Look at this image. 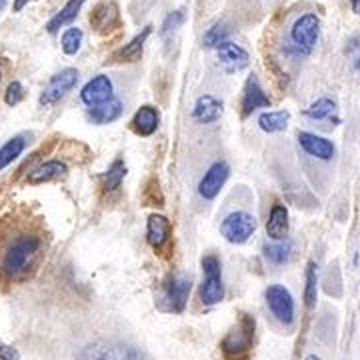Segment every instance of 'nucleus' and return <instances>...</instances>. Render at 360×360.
<instances>
[{"mask_svg": "<svg viewBox=\"0 0 360 360\" xmlns=\"http://www.w3.org/2000/svg\"><path fill=\"white\" fill-rule=\"evenodd\" d=\"M42 252V236L37 232L20 231L8 236L0 248V276L6 281H20L37 266Z\"/></svg>", "mask_w": 360, "mask_h": 360, "instance_id": "1", "label": "nucleus"}, {"mask_svg": "<svg viewBox=\"0 0 360 360\" xmlns=\"http://www.w3.org/2000/svg\"><path fill=\"white\" fill-rule=\"evenodd\" d=\"M321 37V18L314 13H304L296 18L288 30V52L296 56H309L316 49Z\"/></svg>", "mask_w": 360, "mask_h": 360, "instance_id": "2", "label": "nucleus"}, {"mask_svg": "<svg viewBox=\"0 0 360 360\" xmlns=\"http://www.w3.org/2000/svg\"><path fill=\"white\" fill-rule=\"evenodd\" d=\"M193 290V278L188 274H172L167 283L162 284V290L158 296V304L160 309L167 312H184L186 304H188V296Z\"/></svg>", "mask_w": 360, "mask_h": 360, "instance_id": "3", "label": "nucleus"}, {"mask_svg": "<svg viewBox=\"0 0 360 360\" xmlns=\"http://www.w3.org/2000/svg\"><path fill=\"white\" fill-rule=\"evenodd\" d=\"M255 319L252 316H248V314H243L240 316V321L238 324L232 328L229 335L224 336V340H222V352H224V356L231 360V359H243L248 354V350L252 347V340H255Z\"/></svg>", "mask_w": 360, "mask_h": 360, "instance_id": "4", "label": "nucleus"}, {"mask_svg": "<svg viewBox=\"0 0 360 360\" xmlns=\"http://www.w3.org/2000/svg\"><path fill=\"white\" fill-rule=\"evenodd\" d=\"M258 220L255 214L246 210H236L226 214L220 222V234L231 245H245L250 240V236L257 232Z\"/></svg>", "mask_w": 360, "mask_h": 360, "instance_id": "5", "label": "nucleus"}, {"mask_svg": "<svg viewBox=\"0 0 360 360\" xmlns=\"http://www.w3.org/2000/svg\"><path fill=\"white\" fill-rule=\"evenodd\" d=\"M77 360H144L134 347L116 340H96L78 352Z\"/></svg>", "mask_w": 360, "mask_h": 360, "instance_id": "6", "label": "nucleus"}, {"mask_svg": "<svg viewBox=\"0 0 360 360\" xmlns=\"http://www.w3.org/2000/svg\"><path fill=\"white\" fill-rule=\"evenodd\" d=\"M200 264H202V272H205V281L200 284V300L205 307H214L224 300L222 264L214 255H206Z\"/></svg>", "mask_w": 360, "mask_h": 360, "instance_id": "7", "label": "nucleus"}, {"mask_svg": "<svg viewBox=\"0 0 360 360\" xmlns=\"http://www.w3.org/2000/svg\"><path fill=\"white\" fill-rule=\"evenodd\" d=\"M264 298H266V307H269L270 314L283 326H292L295 324V298H292L290 290L284 284H270L269 288L264 290Z\"/></svg>", "mask_w": 360, "mask_h": 360, "instance_id": "8", "label": "nucleus"}, {"mask_svg": "<svg viewBox=\"0 0 360 360\" xmlns=\"http://www.w3.org/2000/svg\"><path fill=\"white\" fill-rule=\"evenodd\" d=\"M78 78H80V75H78L77 68H63L60 72H56L40 94V106L49 108L52 104L58 103L60 98H65L66 94L78 84Z\"/></svg>", "mask_w": 360, "mask_h": 360, "instance_id": "9", "label": "nucleus"}, {"mask_svg": "<svg viewBox=\"0 0 360 360\" xmlns=\"http://www.w3.org/2000/svg\"><path fill=\"white\" fill-rule=\"evenodd\" d=\"M231 176V167L224 160H217L212 162L208 170L205 172V176L198 182V194L205 200H214L222 191V186L226 184V180Z\"/></svg>", "mask_w": 360, "mask_h": 360, "instance_id": "10", "label": "nucleus"}, {"mask_svg": "<svg viewBox=\"0 0 360 360\" xmlns=\"http://www.w3.org/2000/svg\"><path fill=\"white\" fill-rule=\"evenodd\" d=\"M115 98V86L112 80L106 75H96L92 77L80 90V101L86 104L89 108L101 106V104L108 103Z\"/></svg>", "mask_w": 360, "mask_h": 360, "instance_id": "11", "label": "nucleus"}, {"mask_svg": "<svg viewBox=\"0 0 360 360\" xmlns=\"http://www.w3.org/2000/svg\"><path fill=\"white\" fill-rule=\"evenodd\" d=\"M217 58H219V66L226 75H236L250 65V54L240 44L231 40H226L217 49Z\"/></svg>", "mask_w": 360, "mask_h": 360, "instance_id": "12", "label": "nucleus"}, {"mask_svg": "<svg viewBox=\"0 0 360 360\" xmlns=\"http://www.w3.org/2000/svg\"><path fill=\"white\" fill-rule=\"evenodd\" d=\"M298 146L312 158H319V160H333L336 156V146L335 142L324 139L321 134H314V132H298Z\"/></svg>", "mask_w": 360, "mask_h": 360, "instance_id": "13", "label": "nucleus"}, {"mask_svg": "<svg viewBox=\"0 0 360 360\" xmlns=\"http://www.w3.org/2000/svg\"><path fill=\"white\" fill-rule=\"evenodd\" d=\"M270 104H272V101H270V96L262 89L258 77L257 75H250L248 80H246L245 90H243V103H240L243 116H250L258 108H269Z\"/></svg>", "mask_w": 360, "mask_h": 360, "instance_id": "14", "label": "nucleus"}, {"mask_svg": "<svg viewBox=\"0 0 360 360\" xmlns=\"http://www.w3.org/2000/svg\"><path fill=\"white\" fill-rule=\"evenodd\" d=\"M288 208L281 202L272 205L269 212V220H266V236L272 243H281L288 238Z\"/></svg>", "mask_w": 360, "mask_h": 360, "instance_id": "15", "label": "nucleus"}, {"mask_svg": "<svg viewBox=\"0 0 360 360\" xmlns=\"http://www.w3.org/2000/svg\"><path fill=\"white\" fill-rule=\"evenodd\" d=\"M170 232H172V224L167 217L162 214H150L148 222H146V240L155 250H162L167 243L170 240Z\"/></svg>", "mask_w": 360, "mask_h": 360, "instance_id": "16", "label": "nucleus"}, {"mask_svg": "<svg viewBox=\"0 0 360 360\" xmlns=\"http://www.w3.org/2000/svg\"><path fill=\"white\" fill-rule=\"evenodd\" d=\"M222 110H224V106L219 98H214L212 94H202L194 103L193 118L200 124H214L222 116Z\"/></svg>", "mask_w": 360, "mask_h": 360, "instance_id": "17", "label": "nucleus"}, {"mask_svg": "<svg viewBox=\"0 0 360 360\" xmlns=\"http://www.w3.org/2000/svg\"><path fill=\"white\" fill-rule=\"evenodd\" d=\"M118 18H120V11L116 6V2H101L92 13H90V25L96 32H108L118 25Z\"/></svg>", "mask_w": 360, "mask_h": 360, "instance_id": "18", "label": "nucleus"}, {"mask_svg": "<svg viewBox=\"0 0 360 360\" xmlns=\"http://www.w3.org/2000/svg\"><path fill=\"white\" fill-rule=\"evenodd\" d=\"M158 124H160V112H158V108L153 106V104L141 106L134 112V118H132V130L139 136H153L156 130H158Z\"/></svg>", "mask_w": 360, "mask_h": 360, "instance_id": "19", "label": "nucleus"}, {"mask_svg": "<svg viewBox=\"0 0 360 360\" xmlns=\"http://www.w3.org/2000/svg\"><path fill=\"white\" fill-rule=\"evenodd\" d=\"M68 167H66L63 160H46L37 168H32L26 176V182L37 186V184H44V182H51V180L65 179Z\"/></svg>", "mask_w": 360, "mask_h": 360, "instance_id": "20", "label": "nucleus"}, {"mask_svg": "<svg viewBox=\"0 0 360 360\" xmlns=\"http://www.w3.org/2000/svg\"><path fill=\"white\" fill-rule=\"evenodd\" d=\"M150 34H153V26H144L142 32H139L134 39L130 40L129 44H124L120 51L116 52L115 56H112V60H116V63H136V60H141L144 44H146V40H148Z\"/></svg>", "mask_w": 360, "mask_h": 360, "instance_id": "21", "label": "nucleus"}, {"mask_svg": "<svg viewBox=\"0 0 360 360\" xmlns=\"http://www.w3.org/2000/svg\"><path fill=\"white\" fill-rule=\"evenodd\" d=\"M84 2H86V0H68L65 6L46 22V32H49V34H56L60 28H65L66 25H70V22L78 16V13H80V8H82Z\"/></svg>", "mask_w": 360, "mask_h": 360, "instance_id": "22", "label": "nucleus"}, {"mask_svg": "<svg viewBox=\"0 0 360 360\" xmlns=\"http://www.w3.org/2000/svg\"><path fill=\"white\" fill-rule=\"evenodd\" d=\"M122 103L118 101V98H112V101H108V103L101 104V106H94V108H89V120L92 124H110V122H115L120 118L122 115Z\"/></svg>", "mask_w": 360, "mask_h": 360, "instance_id": "23", "label": "nucleus"}, {"mask_svg": "<svg viewBox=\"0 0 360 360\" xmlns=\"http://www.w3.org/2000/svg\"><path fill=\"white\" fill-rule=\"evenodd\" d=\"M288 122H290V112L288 110H269V112H262L258 116V127L262 132H283L288 129Z\"/></svg>", "mask_w": 360, "mask_h": 360, "instance_id": "24", "label": "nucleus"}, {"mask_svg": "<svg viewBox=\"0 0 360 360\" xmlns=\"http://www.w3.org/2000/svg\"><path fill=\"white\" fill-rule=\"evenodd\" d=\"M26 148V139L22 134L13 136L11 141H6L0 146V170H4L6 167H11L18 156L22 155V150Z\"/></svg>", "mask_w": 360, "mask_h": 360, "instance_id": "25", "label": "nucleus"}, {"mask_svg": "<svg viewBox=\"0 0 360 360\" xmlns=\"http://www.w3.org/2000/svg\"><path fill=\"white\" fill-rule=\"evenodd\" d=\"M336 103L333 101V98H319L316 103H312L304 110V116L307 118H310V120H333L336 116ZM335 120H338V118H335Z\"/></svg>", "mask_w": 360, "mask_h": 360, "instance_id": "26", "label": "nucleus"}, {"mask_svg": "<svg viewBox=\"0 0 360 360\" xmlns=\"http://www.w3.org/2000/svg\"><path fill=\"white\" fill-rule=\"evenodd\" d=\"M292 250H295V246H292V240H281V243H270V245H264V257L269 262L272 264H276V266H281L284 262H288V258L292 257Z\"/></svg>", "mask_w": 360, "mask_h": 360, "instance_id": "27", "label": "nucleus"}, {"mask_svg": "<svg viewBox=\"0 0 360 360\" xmlns=\"http://www.w3.org/2000/svg\"><path fill=\"white\" fill-rule=\"evenodd\" d=\"M304 307L312 310L319 300V274H316V262L310 260L307 266V276H304Z\"/></svg>", "mask_w": 360, "mask_h": 360, "instance_id": "28", "label": "nucleus"}, {"mask_svg": "<svg viewBox=\"0 0 360 360\" xmlns=\"http://www.w3.org/2000/svg\"><path fill=\"white\" fill-rule=\"evenodd\" d=\"M124 176H127V165L122 160H115L103 174V188L106 193H115L120 188Z\"/></svg>", "mask_w": 360, "mask_h": 360, "instance_id": "29", "label": "nucleus"}, {"mask_svg": "<svg viewBox=\"0 0 360 360\" xmlns=\"http://www.w3.org/2000/svg\"><path fill=\"white\" fill-rule=\"evenodd\" d=\"M229 34H231V28L226 22H214L208 30L205 32V39H202V44L206 49H219L220 44H224L229 40Z\"/></svg>", "mask_w": 360, "mask_h": 360, "instance_id": "30", "label": "nucleus"}, {"mask_svg": "<svg viewBox=\"0 0 360 360\" xmlns=\"http://www.w3.org/2000/svg\"><path fill=\"white\" fill-rule=\"evenodd\" d=\"M82 39H84V34H82V30L78 26L66 28L65 32H63V39H60V46H63V52H65L66 56H75L80 51Z\"/></svg>", "mask_w": 360, "mask_h": 360, "instance_id": "31", "label": "nucleus"}, {"mask_svg": "<svg viewBox=\"0 0 360 360\" xmlns=\"http://www.w3.org/2000/svg\"><path fill=\"white\" fill-rule=\"evenodd\" d=\"M184 20H186V14H184V11H182V8L174 11V13H170L167 18H165V22H162L160 34H162L165 39H167V37H170V34H174L180 26H182V22H184Z\"/></svg>", "mask_w": 360, "mask_h": 360, "instance_id": "32", "label": "nucleus"}, {"mask_svg": "<svg viewBox=\"0 0 360 360\" xmlns=\"http://www.w3.org/2000/svg\"><path fill=\"white\" fill-rule=\"evenodd\" d=\"M22 98H25V89H22V84H20L18 80H13V82L8 84L6 92H4V103L8 104V106H16Z\"/></svg>", "mask_w": 360, "mask_h": 360, "instance_id": "33", "label": "nucleus"}, {"mask_svg": "<svg viewBox=\"0 0 360 360\" xmlns=\"http://www.w3.org/2000/svg\"><path fill=\"white\" fill-rule=\"evenodd\" d=\"M345 54L348 56V60H350L352 68H354V70H360V37H352V39H348Z\"/></svg>", "mask_w": 360, "mask_h": 360, "instance_id": "34", "label": "nucleus"}, {"mask_svg": "<svg viewBox=\"0 0 360 360\" xmlns=\"http://www.w3.org/2000/svg\"><path fill=\"white\" fill-rule=\"evenodd\" d=\"M18 350L13 347H8V345H4L2 340H0V360H18Z\"/></svg>", "mask_w": 360, "mask_h": 360, "instance_id": "35", "label": "nucleus"}, {"mask_svg": "<svg viewBox=\"0 0 360 360\" xmlns=\"http://www.w3.org/2000/svg\"><path fill=\"white\" fill-rule=\"evenodd\" d=\"M30 0H14V13H20Z\"/></svg>", "mask_w": 360, "mask_h": 360, "instance_id": "36", "label": "nucleus"}, {"mask_svg": "<svg viewBox=\"0 0 360 360\" xmlns=\"http://www.w3.org/2000/svg\"><path fill=\"white\" fill-rule=\"evenodd\" d=\"M348 2H350V6H352V13L360 16V0H348Z\"/></svg>", "mask_w": 360, "mask_h": 360, "instance_id": "37", "label": "nucleus"}, {"mask_svg": "<svg viewBox=\"0 0 360 360\" xmlns=\"http://www.w3.org/2000/svg\"><path fill=\"white\" fill-rule=\"evenodd\" d=\"M6 4H8V0H0V13L4 11V6H6Z\"/></svg>", "mask_w": 360, "mask_h": 360, "instance_id": "38", "label": "nucleus"}, {"mask_svg": "<svg viewBox=\"0 0 360 360\" xmlns=\"http://www.w3.org/2000/svg\"><path fill=\"white\" fill-rule=\"evenodd\" d=\"M307 360H321L316 354H310V356H307Z\"/></svg>", "mask_w": 360, "mask_h": 360, "instance_id": "39", "label": "nucleus"}, {"mask_svg": "<svg viewBox=\"0 0 360 360\" xmlns=\"http://www.w3.org/2000/svg\"><path fill=\"white\" fill-rule=\"evenodd\" d=\"M0 78H2V72H0Z\"/></svg>", "mask_w": 360, "mask_h": 360, "instance_id": "40", "label": "nucleus"}]
</instances>
